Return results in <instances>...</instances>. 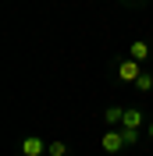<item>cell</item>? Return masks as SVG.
Wrapping results in <instances>:
<instances>
[{"label":"cell","mask_w":153,"mask_h":156,"mask_svg":"<svg viewBox=\"0 0 153 156\" xmlns=\"http://www.w3.org/2000/svg\"><path fill=\"white\" fill-rule=\"evenodd\" d=\"M100 146H103V153L107 156H118V153H125V135H121V128H107L103 131V138H100Z\"/></svg>","instance_id":"1"},{"label":"cell","mask_w":153,"mask_h":156,"mask_svg":"<svg viewBox=\"0 0 153 156\" xmlns=\"http://www.w3.org/2000/svg\"><path fill=\"white\" fill-rule=\"evenodd\" d=\"M47 138H39V135H25L21 138V146H18V153L21 156H47Z\"/></svg>","instance_id":"2"},{"label":"cell","mask_w":153,"mask_h":156,"mask_svg":"<svg viewBox=\"0 0 153 156\" xmlns=\"http://www.w3.org/2000/svg\"><path fill=\"white\" fill-rule=\"evenodd\" d=\"M150 43H146V39H132V46H128V57L135 60V64H146V60H150Z\"/></svg>","instance_id":"3"},{"label":"cell","mask_w":153,"mask_h":156,"mask_svg":"<svg viewBox=\"0 0 153 156\" xmlns=\"http://www.w3.org/2000/svg\"><path fill=\"white\" fill-rule=\"evenodd\" d=\"M143 75V64H135L132 57L128 60H121V64H118V78H121V82H135V78Z\"/></svg>","instance_id":"4"},{"label":"cell","mask_w":153,"mask_h":156,"mask_svg":"<svg viewBox=\"0 0 153 156\" xmlns=\"http://www.w3.org/2000/svg\"><path fill=\"white\" fill-rule=\"evenodd\" d=\"M143 124H150V121H146V114H143L139 107H128V110H125V121H121V128H135V131H139Z\"/></svg>","instance_id":"5"},{"label":"cell","mask_w":153,"mask_h":156,"mask_svg":"<svg viewBox=\"0 0 153 156\" xmlns=\"http://www.w3.org/2000/svg\"><path fill=\"white\" fill-rule=\"evenodd\" d=\"M125 110H128V107H107V110H103V121H107L110 128H121V121H125Z\"/></svg>","instance_id":"6"},{"label":"cell","mask_w":153,"mask_h":156,"mask_svg":"<svg viewBox=\"0 0 153 156\" xmlns=\"http://www.w3.org/2000/svg\"><path fill=\"white\" fill-rule=\"evenodd\" d=\"M135 89H139V92H153V71L143 68V75L135 78Z\"/></svg>","instance_id":"7"},{"label":"cell","mask_w":153,"mask_h":156,"mask_svg":"<svg viewBox=\"0 0 153 156\" xmlns=\"http://www.w3.org/2000/svg\"><path fill=\"white\" fill-rule=\"evenodd\" d=\"M47 156H68V142H61V138H54L47 146Z\"/></svg>","instance_id":"8"},{"label":"cell","mask_w":153,"mask_h":156,"mask_svg":"<svg viewBox=\"0 0 153 156\" xmlns=\"http://www.w3.org/2000/svg\"><path fill=\"white\" fill-rule=\"evenodd\" d=\"M121 135H125V146H128V149L139 146V131H135V128H121Z\"/></svg>","instance_id":"9"},{"label":"cell","mask_w":153,"mask_h":156,"mask_svg":"<svg viewBox=\"0 0 153 156\" xmlns=\"http://www.w3.org/2000/svg\"><path fill=\"white\" fill-rule=\"evenodd\" d=\"M146 135H150V138H153V121H150V124H146Z\"/></svg>","instance_id":"10"}]
</instances>
